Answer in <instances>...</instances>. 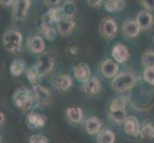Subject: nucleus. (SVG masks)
I'll return each instance as SVG.
<instances>
[{"instance_id":"1","label":"nucleus","mask_w":154,"mask_h":143,"mask_svg":"<svg viewBox=\"0 0 154 143\" xmlns=\"http://www.w3.org/2000/svg\"><path fill=\"white\" fill-rule=\"evenodd\" d=\"M33 93L26 87H19L14 94V105L22 110H32L39 106Z\"/></svg>"},{"instance_id":"2","label":"nucleus","mask_w":154,"mask_h":143,"mask_svg":"<svg viewBox=\"0 0 154 143\" xmlns=\"http://www.w3.org/2000/svg\"><path fill=\"white\" fill-rule=\"evenodd\" d=\"M137 78L132 73H122L113 77L111 86L115 92L123 93L133 88L136 84Z\"/></svg>"},{"instance_id":"3","label":"nucleus","mask_w":154,"mask_h":143,"mask_svg":"<svg viewBox=\"0 0 154 143\" xmlns=\"http://www.w3.org/2000/svg\"><path fill=\"white\" fill-rule=\"evenodd\" d=\"M22 44V35L18 31L10 29L3 35V45L11 52H19Z\"/></svg>"},{"instance_id":"4","label":"nucleus","mask_w":154,"mask_h":143,"mask_svg":"<svg viewBox=\"0 0 154 143\" xmlns=\"http://www.w3.org/2000/svg\"><path fill=\"white\" fill-rule=\"evenodd\" d=\"M65 16H64V13H63L61 7L52 8L48 12L43 14V16H42V23L53 26L54 24H57Z\"/></svg>"},{"instance_id":"5","label":"nucleus","mask_w":154,"mask_h":143,"mask_svg":"<svg viewBox=\"0 0 154 143\" xmlns=\"http://www.w3.org/2000/svg\"><path fill=\"white\" fill-rule=\"evenodd\" d=\"M31 2L30 0H15L14 3V16L17 20H23L25 19L26 15L28 13Z\"/></svg>"},{"instance_id":"6","label":"nucleus","mask_w":154,"mask_h":143,"mask_svg":"<svg viewBox=\"0 0 154 143\" xmlns=\"http://www.w3.org/2000/svg\"><path fill=\"white\" fill-rule=\"evenodd\" d=\"M54 59L47 54H39L38 58V70L41 73L42 76H46L47 73H49L53 68H54Z\"/></svg>"},{"instance_id":"7","label":"nucleus","mask_w":154,"mask_h":143,"mask_svg":"<svg viewBox=\"0 0 154 143\" xmlns=\"http://www.w3.org/2000/svg\"><path fill=\"white\" fill-rule=\"evenodd\" d=\"M33 92H34L35 97L40 106H45V105H48L51 103L52 95L46 88L38 85V84H36V85H34V87H33Z\"/></svg>"},{"instance_id":"8","label":"nucleus","mask_w":154,"mask_h":143,"mask_svg":"<svg viewBox=\"0 0 154 143\" xmlns=\"http://www.w3.org/2000/svg\"><path fill=\"white\" fill-rule=\"evenodd\" d=\"M140 124L139 120L135 116H127L124 122V131L125 134L131 136H140Z\"/></svg>"},{"instance_id":"9","label":"nucleus","mask_w":154,"mask_h":143,"mask_svg":"<svg viewBox=\"0 0 154 143\" xmlns=\"http://www.w3.org/2000/svg\"><path fill=\"white\" fill-rule=\"evenodd\" d=\"M100 33L106 38H112L116 35L117 30H118V26L116 22L111 18H104L102 23H100Z\"/></svg>"},{"instance_id":"10","label":"nucleus","mask_w":154,"mask_h":143,"mask_svg":"<svg viewBox=\"0 0 154 143\" xmlns=\"http://www.w3.org/2000/svg\"><path fill=\"white\" fill-rule=\"evenodd\" d=\"M74 76L76 77V79L79 82H86L88 79L91 77V71H90L89 66L86 63L81 62L77 64L73 69Z\"/></svg>"},{"instance_id":"11","label":"nucleus","mask_w":154,"mask_h":143,"mask_svg":"<svg viewBox=\"0 0 154 143\" xmlns=\"http://www.w3.org/2000/svg\"><path fill=\"white\" fill-rule=\"evenodd\" d=\"M76 27V22L72 17H64L57 23V31L61 35L67 36L70 34Z\"/></svg>"},{"instance_id":"12","label":"nucleus","mask_w":154,"mask_h":143,"mask_svg":"<svg viewBox=\"0 0 154 143\" xmlns=\"http://www.w3.org/2000/svg\"><path fill=\"white\" fill-rule=\"evenodd\" d=\"M123 34L127 36V37H136V36L140 34L141 28L137 21L134 20H127L123 24Z\"/></svg>"},{"instance_id":"13","label":"nucleus","mask_w":154,"mask_h":143,"mask_svg":"<svg viewBox=\"0 0 154 143\" xmlns=\"http://www.w3.org/2000/svg\"><path fill=\"white\" fill-rule=\"evenodd\" d=\"M100 88H102V85H100V79L96 76H93L90 77L86 82H84L82 90L85 94L93 95L100 93Z\"/></svg>"},{"instance_id":"14","label":"nucleus","mask_w":154,"mask_h":143,"mask_svg":"<svg viewBox=\"0 0 154 143\" xmlns=\"http://www.w3.org/2000/svg\"><path fill=\"white\" fill-rule=\"evenodd\" d=\"M46 121H47V116H45L44 115L31 113V114H29L28 118H27L28 126L31 129L42 128V127H44Z\"/></svg>"},{"instance_id":"15","label":"nucleus","mask_w":154,"mask_h":143,"mask_svg":"<svg viewBox=\"0 0 154 143\" xmlns=\"http://www.w3.org/2000/svg\"><path fill=\"white\" fill-rule=\"evenodd\" d=\"M119 72V65L111 59H106L102 64V73L107 78H113Z\"/></svg>"},{"instance_id":"16","label":"nucleus","mask_w":154,"mask_h":143,"mask_svg":"<svg viewBox=\"0 0 154 143\" xmlns=\"http://www.w3.org/2000/svg\"><path fill=\"white\" fill-rule=\"evenodd\" d=\"M112 56L116 62L125 63L129 57V52L127 48L122 44H117L112 50Z\"/></svg>"},{"instance_id":"17","label":"nucleus","mask_w":154,"mask_h":143,"mask_svg":"<svg viewBox=\"0 0 154 143\" xmlns=\"http://www.w3.org/2000/svg\"><path fill=\"white\" fill-rule=\"evenodd\" d=\"M103 126V122L99 118H96V116H92V118H89L85 125H84V129H85L86 133L89 135H96L99 134L100 129H102Z\"/></svg>"},{"instance_id":"18","label":"nucleus","mask_w":154,"mask_h":143,"mask_svg":"<svg viewBox=\"0 0 154 143\" xmlns=\"http://www.w3.org/2000/svg\"><path fill=\"white\" fill-rule=\"evenodd\" d=\"M136 21L138 22V24H139L141 30H144V31L149 30L153 25L152 15L149 13L145 12V10L140 12L137 14Z\"/></svg>"},{"instance_id":"19","label":"nucleus","mask_w":154,"mask_h":143,"mask_svg":"<svg viewBox=\"0 0 154 143\" xmlns=\"http://www.w3.org/2000/svg\"><path fill=\"white\" fill-rule=\"evenodd\" d=\"M54 85L60 91L66 92L72 86V79L68 75H60L56 77Z\"/></svg>"},{"instance_id":"20","label":"nucleus","mask_w":154,"mask_h":143,"mask_svg":"<svg viewBox=\"0 0 154 143\" xmlns=\"http://www.w3.org/2000/svg\"><path fill=\"white\" fill-rule=\"evenodd\" d=\"M104 8L109 13L122 12L125 8V0H106Z\"/></svg>"},{"instance_id":"21","label":"nucleus","mask_w":154,"mask_h":143,"mask_svg":"<svg viewBox=\"0 0 154 143\" xmlns=\"http://www.w3.org/2000/svg\"><path fill=\"white\" fill-rule=\"evenodd\" d=\"M29 48L35 54H41L45 49L44 40L40 36H34L29 39Z\"/></svg>"},{"instance_id":"22","label":"nucleus","mask_w":154,"mask_h":143,"mask_svg":"<svg viewBox=\"0 0 154 143\" xmlns=\"http://www.w3.org/2000/svg\"><path fill=\"white\" fill-rule=\"evenodd\" d=\"M26 76H27L29 82L32 85H36V84L41 80V77H42L36 65L30 67L28 70L26 71Z\"/></svg>"},{"instance_id":"23","label":"nucleus","mask_w":154,"mask_h":143,"mask_svg":"<svg viewBox=\"0 0 154 143\" xmlns=\"http://www.w3.org/2000/svg\"><path fill=\"white\" fill-rule=\"evenodd\" d=\"M24 70H25V62L24 60L20 59V58H15L11 63L10 71L14 76H19L20 75H22L24 73Z\"/></svg>"},{"instance_id":"24","label":"nucleus","mask_w":154,"mask_h":143,"mask_svg":"<svg viewBox=\"0 0 154 143\" xmlns=\"http://www.w3.org/2000/svg\"><path fill=\"white\" fill-rule=\"evenodd\" d=\"M66 115L74 123H79L82 119V111L79 107H70L66 110Z\"/></svg>"},{"instance_id":"25","label":"nucleus","mask_w":154,"mask_h":143,"mask_svg":"<svg viewBox=\"0 0 154 143\" xmlns=\"http://www.w3.org/2000/svg\"><path fill=\"white\" fill-rule=\"evenodd\" d=\"M97 141L99 143H113L115 141V134L111 130L105 129L98 134Z\"/></svg>"},{"instance_id":"26","label":"nucleus","mask_w":154,"mask_h":143,"mask_svg":"<svg viewBox=\"0 0 154 143\" xmlns=\"http://www.w3.org/2000/svg\"><path fill=\"white\" fill-rule=\"evenodd\" d=\"M40 31H41V34L43 35V37L49 41L54 40L57 36L56 30L53 28L51 25H46L42 23L40 26Z\"/></svg>"},{"instance_id":"27","label":"nucleus","mask_w":154,"mask_h":143,"mask_svg":"<svg viewBox=\"0 0 154 143\" xmlns=\"http://www.w3.org/2000/svg\"><path fill=\"white\" fill-rule=\"evenodd\" d=\"M128 97H116L112 100V102L110 104V111L119 110V109H125L126 107L127 103H128Z\"/></svg>"},{"instance_id":"28","label":"nucleus","mask_w":154,"mask_h":143,"mask_svg":"<svg viewBox=\"0 0 154 143\" xmlns=\"http://www.w3.org/2000/svg\"><path fill=\"white\" fill-rule=\"evenodd\" d=\"M109 116L112 120H114L117 123H124L126 116V112L125 109H119V110H114V111H110Z\"/></svg>"},{"instance_id":"29","label":"nucleus","mask_w":154,"mask_h":143,"mask_svg":"<svg viewBox=\"0 0 154 143\" xmlns=\"http://www.w3.org/2000/svg\"><path fill=\"white\" fill-rule=\"evenodd\" d=\"M140 137L143 139H154V126L150 123L143 126L140 130Z\"/></svg>"},{"instance_id":"30","label":"nucleus","mask_w":154,"mask_h":143,"mask_svg":"<svg viewBox=\"0 0 154 143\" xmlns=\"http://www.w3.org/2000/svg\"><path fill=\"white\" fill-rule=\"evenodd\" d=\"M61 8L65 17H73L77 13V7L72 1H66Z\"/></svg>"},{"instance_id":"31","label":"nucleus","mask_w":154,"mask_h":143,"mask_svg":"<svg viewBox=\"0 0 154 143\" xmlns=\"http://www.w3.org/2000/svg\"><path fill=\"white\" fill-rule=\"evenodd\" d=\"M142 62L146 67L154 66V52L153 51L145 52L142 56Z\"/></svg>"},{"instance_id":"32","label":"nucleus","mask_w":154,"mask_h":143,"mask_svg":"<svg viewBox=\"0 0 154 143\" xmlns=\"http://www.w3.org/2000/svg\"><path fill=\"white\" fill-rule=\"evenodd\" d=\"M144 79L150 85H154V66L146 67L144 72Z\"/></svg>"},{"instance_id":"33","label":"nucleus","mask_w":154,"mask_h":143,"mask_svg":"<svg viewBox=\"0 0 154 143\" xmlns=\"http://www.w3.org/2000/svg\"><path fill=\"white\" fill-rule=\"evenodd\" d=\"M30 143H47L49 142L48 137L43 135H33L29 139Z\"/></svg>"},{"instance_id":"34","label":"nucleus","mask_w":154,"mask_h":143,"mask_svg":"<svg viewBox=\"0 0 154 143\" xmlns=\"http://www.w3.org/2000/svg\"><path fill=\"white\" fill-rule=\"evenodd\" d=\"M142 6L147 10H154V0H140Z\"/></svg>"},{"instance_id":"35","label":"nucleus","mask_w":154,"mask_h":143,"mask_svg":"<svg viewBox=\"0 0 154 143\" xmlns=\"http://www.w3.org/2000/svg\"><path fill=\"white\" fill-rule=\"evenodd\" d=\"M103 1V0H87V3L91 7H98L102 4Z\"/></svg>"},{"instance_id":"36","label":"nucleus","mask_w":154,"mask_h":143,"mask_svg":"<svg viewBox=\"0 0 154 143\" xmlns=\"http://www.w3.org/2000/svg\"><path fill=\"white\" fill-rule=\"evenodd\" d=\"M45 4L48 5V6H56L57 4L60 3L61 0H44Z\"/></svg>"},{"instance_id":"37","label":"nucleus","mask_w":154,"mask_h":143,"mask_svg":"<svg viewBox=\"0 0 154 143\" xmlns=\"http://www.w3.org/2000/svg\"><path fill=\"white\" fill-rule=\"evenodd\" d=\"M69 52H70L71 55H76L78 52H79V48L77 47V46H71L70 48H69Z\"/></svg>"},{"instance_id":"38","label":"nucleus","mask_w":154,"mask_h":143,"mask_svg":"<svg viewBox=\"0 0 154 143\" xmlns=\"http://www.w3.org/2000/svg\"><path fill=\"white\" fill-rule=\"evenodd\" d=\"M0 1H1V4L5 7H9L13 3V0H0Z\"/></svg>"},{"instance_id":"39","label":"nucleus","mask_w":154,"mask_h":143,"mask_svg":"<svg viewBox=\"0 0 154 143\" xmlns=\"http://www.w3.org/2000/svg\"><path fill=\"white\" fill-rule=\"evenodd\" d=\"M5 122V115L3 113H0V123H1V126L4 125Z\"/></svg>"},{"instance_id":"40","label":"nucleus","mask_w":154,"mask_h":143,"mask_svg":"<svg viewBox=\"0 0 154 143\" xmlns=\"http://www.w3.org/2000/svg\"><path fill=\"white\" fill-rule=\"evenodd\" d=\"M153 41H154V35H153Z\"/></svg>"}]
</instances>
